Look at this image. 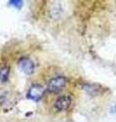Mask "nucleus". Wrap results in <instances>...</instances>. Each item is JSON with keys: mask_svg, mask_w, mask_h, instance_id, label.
<instances>
[{"mask_svg": "<svg viewBox=\"0 0 116 122\" xmlns=\"http://www.w3.org/2000/svg\"><path fill=\"white\" fill-rule=\"evenodd\" d=\"M66 85V78L64 76H56L48 82L47 90L50 93H58Z\"/></svg>", "mask_w": 116, "mask_h": 122, "instance_id": "nucleus-1", "label": "nucleus"}, {"mask_svg": "<svg viewBox=\"0 0 116 122\" xmlns=\"http://www.w3.org/2000/svg\"><path fill=\"white\" fill-rule=\"evenodd\" d=\"M45 95V87L41 85H32L28 91V98L33 101H39Z\"/></svg>", "mask_w": 116, "mask_h": 122, "instance_id": "nucleus-2", "label": "nucleus"}, {"mask_svg": "<svg viewBox=\"0 0 116 122\" xmlns=\"http://www.w3.org/2000/svg\"><path fill=\"white\" fill-rule=\"evenodd\" d=\"M71 105V97L68 95H63L57 99L54 103V108L57 111H64V110L68 109Z\"/></svg>", "mask_w": 116, "mask_h": 122, "instance_id": "nucleus-3", "label": "nucleus"}, {"mask_svg": "<svg viewBox=\"0 0 116 122\" xmlns=\"http://www.w3.org/2000/svg\"><path fill=\"white\" fill-rule=\"evenodd\" d=\"M18 66L21 70L26 74H32L35 70V64L29 58H22L18 63Z\"/></svg>", "mask_w": 116, "mask_h": 122, "instance_id": "nucleus-4", "label": "nucleus"}, {"mask_svg": "<svg viewBox=\"0 0 116 122\" xmlns=\"http://www.w3.org/2000/svg\"><path fill=\"white\" fill-rule=\"evenodd\" d=\"M9 67L4 66L0 69V81L1 82H5L7 79H8L9 76Z\"/></svg>", "mask_w": 116, "mask_h": 122, "instance_id": "nucleus-5", "label": "nucleus"}, {"mask_svg": "<svg viewBox=\"0 0 116 122\" xmlns=\"http://www.w3.org/2000/svg\"><path fill=\"white\" fill-rule=\"evenodd\" d=\"M10 3V4L11 5H13V6H16V7H21V1H14V0H13V1H10L9 2Z\"/></svg>", "mask_w": 116, "mask_h": 122, "instance_id": "nucleus-6", "label": "nucleus"}]
</instances>
